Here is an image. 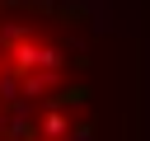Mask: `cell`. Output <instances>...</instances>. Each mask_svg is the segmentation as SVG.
I'll return each mask as SVG.
<instances>
[{"mask_svg":"<svg viewBox=\"0 0 150 141\" xmlns=\"http://www.w3.org/2000/svg\"><path fill=\"white\" fill-rule=\"evenodd\" d=\"M94 47L70 0H0V141H94Z\"/></svg>","mask_w":150,"mask_h":141,"instance_id":"cell-1","label":"cell"}]
</instances>
